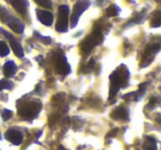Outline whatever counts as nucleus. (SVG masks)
<instances>
[{
  "label": "nucleus",
  "instance_id": "obj_1",
  "mask_svg": "<svg viewBox=\"0 0 161 150\" xmlns=\"http://www.w3.org/2000/svg\"><path fill=\"white\" fill-rule=\"evenodd\" d=\"M127 76H128L127 69L124 72H120V69H116L110 75V91H109L110 98H113L118 93L119 88L121 86H125L127 84Z\"/></svg>",
  "mask_w": 161,
  "mask_h": 150
},
{
  "label": "nucleus",
  "instance_id": "obj_2",
  "mask_svg": "<svg viewBox=\"0 0 161 150\" xmlns=\"http://www.w3.org/2000/svg\"><path fill=\"white\" fill-rule=\"evenodd\" d=\"M0 18L1 21L6 23L12 31H14L16 33H22L23 30H25V25L21 22L20 20H18L17 18H14V16L9 14L5 8H0Z\"/></svg>",
  "mask_w": 161,
  "mask_h": 150
},
{
  "label": "nucleus",
  "instance_id": "obj_3",
  "mask_svg": "<svg viewBox=\"0 0 161 150\" xmlns=\"http://www.w3.org/2000/svg\"><path fill=\"white\" fill-rule=\"evenodd\" d=\"M41 110V104L39 102H29L25 103L19 108V116L23 119L31 120L34 117L38 116L39 112Z\"/></svg>",
  "mask_w": 161,
  "mask_h": 150
},
{
  "label": "nucleus",
  "instance_id": "obj_4",
  "mask_svg": "<svg viewBox=\"0 0 161 150\" xmlns=\"http://www.w3.org/2000/svg\"><path fill=\"white\" fill-rule=\"evenodd\" d=\"M102 41H103V34H102V32L98 31V30H95L92 34H90L83 42L80 43V49H82V51L84 53H88L97 44H99Z\"/></svg>",
  "mask_w": 161,
  "mask_h": 150
},
{
  "label": "nucleus",
  "instance_id": "obj_5",
  "mask_svg": "<svg viewBox=\"0 0 161 150\" xmlns=\"http://www.w3.org/2000/svg\"><path fill=\"white\" fill-rule=\"evenodd\" d=\"M69 9L67 6L63 5L58 8V22H56L55 29L58 32H66L67 27H69Z\"/></svg>",
  "mask_w": 161,
  "mask_h": 150
},
{
  "label": "nucleus",
  "instance_id": "obj_6",
  "mask_svg": "<svg viewBox=\"0 0 161 150\" xmlns=\"http://www.w3.org/2000/svg\"><path fill=\"white\" fill-rule=\"evenodd\" d=\"M90 7V1L87 0H80L75 3L73 8V14H72V18H71V25L72 28L76 27L78 22V19H80V14H83L87 8Z\"/></svg>",
  "mask_w": 161,
  "mask_h": 150
},
{
  "label": "nucleus",
  "instance_id": "obj_7",
  "mask_svg": "<svg viewBox=\"0 0 161 150\" xmlns=\"http://www.w3.org/2000/svg\"><path fill=\"white\" fill-rule=\"evenodd\" d=\"M54 66L58 74L61 75H67L71 72V67L67 63L66 58L63 54H55L54 56Z\"/></svg>",
  "mask_w": 161,
  "mask_h": 150
},
{
  "label": "nucleus",
  "instance_id": "obj_8",
  "mask_svg": "<svg viewBox=\"0 0 161 150\" xmlns=\"http://www.w3.org/2000/svg\"><path fill=\"white\" fill-rule=\"evenodd\" d=\"M160 50V45L159 44H153V45H150L149 47H147L143 53V56H142V61H141V64L140 66H147V65L150 64V62L152 61L153 58L154 54Z\"/></svg>",
  "mask_w": 161,
  "mask_h": 150
},
{
  "label": "nucleus",
  "instance_id": "obj_9",
  "mask_svg": "<svg viewBox=\"0 0 161 150\" xmlns=\"http://www.w3.org/2000/svg\"><path fill=\"white\" fill-rule=\"evenodd\" d=\"M6 139L9 140L11 143L16 146H19L20 143H22L23 141V135L21 131L19 130H16V129H9L7 132H6Z\"/></svg>",
  "mask_w": 161,
  "mask_h": 150
},
{
  "label": "nucleus",
  "instance_id": "obj_10",
  "mask_svg": "<svg viewBox=\"0 0 161 150\" xmlns=\"http://www.w3.org/2000/svg\"><path fill=\"white\" fill-rule=\"evenodd\" d=\"M3 33L5 34V36H7L8 40H9L10 45H11V49H12V51H14V53L16 54L18 58H23L25 54H23V49H22V47H21L20 43H19L18 41H17L16 39L11 36V34L8 33V32L3 31Z\"/></svg>",
  "mask_w": 161,
  "mask_h": 150
},
{
  "label": "nucleus",
  "instance_id": "obj_11",
  "mask_svg": "<svg viewBox=\"0 0 161 150\" xmlns=\"http://www.w3.org/2000/svg\"><path fill=\"white\" fill-rule=\"evenodd\" d=\"M36 16L42 25H51L53 23V14L47 10H36Z\"/></svg>",
  "mask_w": 161,
  "mask_h": 150
},
{
  "label": "nucleus",
  "instance_id": "obj_12",
  "mask_svg": "<svg viewBox=\"0 0 161 150\" xmlns=\"http://www.w3.org/2000/svg\"><path fill=\"white\" fill-rule=\"evenodd\" d=\"M8 3L17 10L22 16H25L27 14V1L25 0H8Z\"/></svg>",
  "mask_w": 161,
  "mask_h": 150
},
{
  "label": "nucleus",
  "instance_id": "obj_13",
  "mask_svg": "<svg viewBox=\"0 0 161 150\" xmlns=\"http://www.w3.org/2000/svg\"><path fill=\"white\" fill-rule=\"evenodd\" d=\"M110 117L113 119H116V120H125L128 118V112L126 108L124 107H117L116 109H114L110 114Z\"/></svg>",
  "mask_w": 161,
  "mask_h": 150
},
{
  "label": "nucleus",
  "instance_id": "obj_14",
  "mask_svg": "<svg viewBox=\"0 0 161 150\" xmlns=\"http://www.w3.org/2000/svg\"><path fill=\"white\" fill-rule=\"evenodd\" d=\"M17 72V65L12 61H8L5 65H3V74L6 77H12Z\"/></svg>",
  "mask_w": 161,
  "mask_h": 150
},
{
  "label": "nucleus",
  "instance_id": "obj_15",
  "mask_svg": "<svg viewBox=\"0 0 161 150\" xmlns=\"http://www.w3.org/2000/svg\"><path fill=\"white\" fill-rule=\"evenodd\" d=\"M143 149L145 150H157V141L151 137H146L143 142Z\"/></svg>",
  "mask_w": 161,
  "mask_h": 150
},
{
  "label": "nucleus",
  "instance_id": "obj_16",
  "mask_svg": "<svg viewBox=\"0 0 161 150\" xmlns=\"http://www.w3.org/2000/svg\"><path fill=\"white\" fill-rule=\"evenodd\" d=\"M9 52H10L9 47L5 42L0 41V56H7L9 54Z\"/></svg>",
  "mask_w": 161,
  "mask_h": 150
},
{
  "label": "nucleus",
  "instance_id": "obj_17",
  "mask_svg": "<svg viewBox=\"0 0 161 150\" xmlns=\"http://www.w3.org/2000/svg\"><path fill=\"white\" fill-rule=\"evenodd\" d=\"M106 14H107L108 17H115V16H117V14H119V8L117 7V6L113 5V6H110V7L107 9Z\"/></svg>",
  "mask_w": 161,
  "mask_h": 150
},
{
  "label": "nucleus",
  "instance_id": "obj_18",
  "mask_svg": "<svg viewBox=\"0 0 161 150\" xmlns=\"http://www.w3.org/2000/svg\"><path fill=\"white\" fill-rule=\"evenodd\" d=\"M34 1H36L39 6H41V7H43V8H47V9H51V7H52L51 0H34Z\"/></svg>",
  "mask_w": 161,
  "mask_h": 150
},
{
  "label": "nucleus",
  "instance_id": "obj_19",
  "mask_svg": "<svg viewBox=\"0 0 161 150\" xmlns=\"http://www.w3.org/2000/svg\"><path fill=\"white\" fill-rule=\"evenodd\" d=\"M161 25V16H160V12H157L154 18L152 19V22H151V27L153 28H158L160 27Z\"/></svg>",
  "mask_w": 161,
  "mask_h": 150
},
{
  "label": "nucleus",
  "instance_id": "obj_20",
  "mask_svg": "<svg viewBox=\"0 0 161 150\" xmlns=\"http://www.w3.org/2000/svg\"><path fill=\"white\" fill-rule=\"evenodd\" d=\"M11 87H12V83L10 81H6V80L0 81V92L3 90H10Z\"/></svg>",
  "mask_w": 161,
  "mask_h": 150
},
{
  "label": "nucleus",
  "instance_id": "obj_21",
  "mask_svg": "<svg viewBox=\"0 0 161 150\" xmlns=\"http://www.w3.org/2000/svg\"><path fill=\"white\" fill-rule=\"evenodd\" d=\"M1 116H3V120H9L10 118L12 117V112L11 110H9V109H5L3 112V114H1Z\"/></svg>",
  "mask_w": 161,
  "mask_h": 150
},
{
  "label": "nucleus",
  "instance_id": "obj_22",
  "mask_svg": "<svg viewBox=\"0 0 161 150\" xmlns=\"http://www.w3.org/2000/svg\"><path fill=\"white\" fill-rule=\"evenodd\" d=\"M117 132H118V129H113L112 131L109 132V134L107 135V136H106V138H112V137H115L117 135Z\"/></svg>",
  "mask_w": 161,
  "mask_h": 150
},
{
  "label": "nucleus",
  "instance_id": "obj_23",
  "mask_svg": "<svg viewBox=\"0 0 161 150\" xmlns=\"http://www.w3.org/2000/svg\"><path fill=\"white\" fill-rule=\"evenodd\" d=\"M104 1H105V0H97V3H98V5H102Z\"/></svg>",
  "mask_w": 161,
  "mask_h": 150
}]
</instances>
